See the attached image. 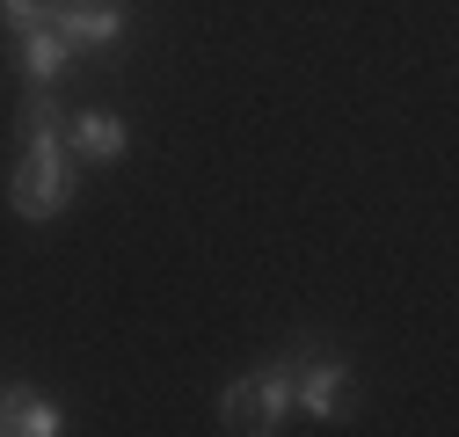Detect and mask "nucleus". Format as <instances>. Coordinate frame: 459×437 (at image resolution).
<instances>
[{"label": "nucleus", "instance_id": "f257e3e1", "mask_svg": "<svg viewBox=\"0 0 459 437\" xmlns=\"http://www.w3.org/2000/svg\"><path fill=\"white\" fill-rule=\"evenodd\" d=\"M292 364H299V343L263 357L255 372H241L234 387L219 394V430H248V437H270L292 423Z\"/></svg>", "mask_w": 459, "mask_h": 437}, {"label": "nucleus", "instance_id": "f03ea898", "mask_svg": "<svg viewBox=\"0 0 459 437\" xmlns=\"http://www.w3.org/2000/svg\"><path fill=\"white\" fill-rule=\"evenodd\" d=\"M74 197H81V168H74L66 139H59V146H22L15 176H8V211H22V218L44 227V218L74 211Z\"/></svg>", "mask_w": 459, "mask_h": 437}, {"label": "nucleus", "instance_id": "7ed1b4c3", "mask_svg": "<svg viewBox=\"0 0 459 437\" xmlns=\"http://www.w3.org/2000/svg\"><path fill=\"white\" fill-rule=\"evenodd\" d=\"M351 394H358V364L342 357V350L299 343V364H292V408H299L307 423H335Z\"/></svg>", "mask_w": 459, "mask_h": 437}, {"label": "nucleus", "instance_id": "20e7f679", "mask_svg": "<svg viewBox=\"0 0 459 437\" xmlns=\"http://www.w3.org/2000/svg\"><path fill=\"white\" fill-rule=\"evenodd\" d=\"M51 30L74 44V59H95L132 37V0H51Z\"/></svg>", "mask_w": 459, "mask_h": 437}, {"label": "nucleus", "instance_id": "39448f33", "mask_svg": "<svg viewBox=\"0 0 459 437\" xmlns=\"http://www.w3.org/2000/svg\"><path fill=\"white\" fill-rule=\"evenodd\" d=\"M66 153L74 160H95V168H117L132 153V124L117 109H66Z\"/></svg>", "mask_w": 459, "mask_h": 437}, {"label": "nucleus", "instance_id": "423d86ee", "mask_svg": "<svg viewBox=\"0 0 459 437\" xmlns=\"http://www.w3.org/2000/svg\"><path fill=\"white\" fill-rule=\"evenodd\" d=\"M59 430H66V408L51 394L22 387V379L0 387V437H59Z\"/></svg>", "mask_w": 459, "mask_h": 437}, {"label": "nucleus", "instance_id": "0eeeda50", "mask_svg": "<svg viewBox=\"0 0 459 437\" xmlns=\"http://www.w3.org/2000/svg\"><path fill=\"white\" fill-rule=\"evenodd\" d=\"M22 44V81L30 88H59V81H74V44L59 37V30H30V37H15Z\"/></svg>", "mask_w": 459, "mask_h": 437}, {"label": "nucleus", "instance_id": "6e6552de", "mask_svg": "<svg viewBox=\"0 0 459 437\" xmlns=\"http://www.w3.org/2000/svg\"><path fill=\"white\" fill-rule=\"evenodd\" d=\"M15 139H22V146H59V139H66V102L51 95V88H22V102H15Z\"/></svg>", "mask_w": 459, "mask_h": 437}, {"label": "nucleus", "instance_id": "1a4fd4ad", "mask_svg": "<svg viewBox=\"0 0 459 437\" xmlns=\"http://www.w3.org/2000/svg\"><path fill=\"white\" fill-rule=\"evenodd\" d=\"M44 22H51V0H0V30L8 37H30Z\"/></svg>", "mask_w": 459, "mask_h": 437}]
</instances>
